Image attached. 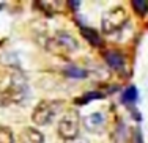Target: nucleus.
Listing matches in <instances>:
<instances>
[{
	"label": "nucleus",
	"mask_w": 148,
	"mask_h": 143,
	"mask_svg": "<svg viewBox=\"0 0 148 143\" xmlns=\"http://www.w3.org/2000/svg\"><path fill=\"white\" fill-rule=\"evenodd\" d=\"M80 33L84 35V38L88 41L91 46H101V43H103L98 32L93 29H90V27H82V29H80Z\"/></svg>",
	"instance_id": "9"
},
{
	"label": "nucleus",
	"mask_w": 148,
	"mask_h": 143,
	"mask_svg": "<svg viewBox=\"0 0 148 143\" xmlns=\"http://www.w3.org/2000/svg\"><path fill=\"white\" fill-rule=\"evenodd\" d=\"M0 143H14V135L10 127L0 126Z\"/></svg>",
	"instance_id": "14"
},
{
	"label": "nucleus",
	"mask_w": 148,
	"mask_h": 143,
	"mask_svg": "<svg viewBox=\"0 0 148 143\" xmlns=\"http://www.w3.org/2000/svg\"><path fill=\"white\" fill-rule=\"evenodd\" d=\"M65 74L71 79H85L87 76H88L85 69L79 68V66H76V65H69L68 68H65Z\"/></svg>",
	"instance_id": "10"
},
{
	"label": "nucleus",
	"mask_w": 148,
	"mask_h": 143,
	"mask_svg": "<svg viewBox=\"0 0 148 143\" xmlns=\"http://www.w3.org/2000/svg\"><path fill=\"white\" fill-rule=\"evenodd\" d=\"M19 143H44V137L38 129L25 127L19 134Z\"/></svg>",
	"instance_id": "7"
},
{
	"label": "nucleus",
	"mask_w": 148,
	"mask_h": 143,
	"mask_svg": "<svg viewBox=\"0 0 148 143\" xmlns=\"http://www.w3.org/2000/svg\"><path fill=\"white\" fill-rule=\"evenodd\" d=\"M25 90H27L25 82L21 77H17V76H11L8 85L0 88V106L5 107L13 102H19L22 99Z\"/></svg>",
	"instance_id": "2"
},
{
	"label": "nucleus",
	"mask_w": 148,
	"mask_h": 143,
	"mask_svg": "<svg viewBox=\"0 0 148 143\" xmlns=\"http://www.w3.org/2000/svg\"><path fill=\"white\" fill-rule=\"evenodd\" d=\"M79 113L76 110H69L62 116L58 123V134L63 140H73L79 135Z\"/></svg>",
	"instance_id": "4"
},
{
	"label": "nucleus",
	"mask_w": 148,
	"mask_h": 143,
	"mask_svg": "<svg viewBox=\"0 0 148 143\" xmlns=\"http://www.w3.org/2000/svg\"><path fill=\"white\" fill-rule=\"evenodd\" d=\"M65 143H88V140L82 137H77V138H73V140H66Z\"/></svg>",
	"instance_id": "17"
},
{
	"label": "nucleus",
	"mask_w": 148,
	"mask_h": 143,
	"mask_svg": "<svg viewBox=\"0 0 148 143\" xmlns=\"http://www.w3.org/2000/svg\"><path fill=\"white\" fill-rule=\"evenodd\" d=\"M104 60L106 63H107L109 68H112L114 71H121L123 68H125V57H123L120 52L117 50H109L104 54Z\"/></svg>",
	"instance_id": "8"
},
{
	"label": "nucleus",
	"mask_w": 148,
	"mask_h": 143,
	"mask_svg": "<svg viewBox=\"0 0 148 143\" xmlns=\"http://www.w3.org/2000/svg\"><path fill=\"white\" fill-rule=\"evenodd\" d=\"M62 107H63V104L60 101H49V99L41 101L33 109L32 121L35 124H38V126H46V124H49L54 120L55 115L62 110Z\"/></svg>",
	"instance_id": "1"
},
{
	"label": "nucleus",
	"mask_w": 148,
	"mask_h": 143,
	"mask_svg": "<svg viewBox=\"0 0 148 143\" xmlns=\"http://www.w3.org/2000/svg\"><path fill=\"white\" fill-rule=\"evenodd\" d=\"M137 96H139V93H137L136 86H128V88L125 90V93H123V102L125 104H132V102L137 101Z\"/></svg>",
	"instance_id": "12"
},
{
	"label": "nucleus",
	"mask_w": 148,
	"mask_h": 143,
	"mask_svg": "<svg viewBox=\"0 0 148 143\" xmlns=\"http://www.w3.org/2000/svg\"><path fill=\"white\" fill-rule=\"evenodd\" d=\"M84 126L91 134H103L107 126V120L103 112H95L84 120Z\"/></svg>",
	"instance_id": "6"
},
{
	"label": "nucleus",
	"mask_w": 148,
	"mask_h": 143,
	"mask_svg": "<svg viewBox=\"0 0 148 143\" xmlns=\"http://www.w3.org/2000/svg\"><path fill=\"white\" fill-rule=\"evenodd\" d=\"M128 20V14L126 11L118 6V8L109 10L103 14V22H101V29H103L104 33H115L117 30H120L125 22Z\"/></svg>",
	"instance_id": "5"
},
{
	"label": "nucleus",
	"mask_w": 148,
	"mask_h": 143,
	"mask_svg": "<svg viewBox=\"0 0 148 143\" xmlns=\"http://www.w3.org/2000/svg\"><path fill=\"white\" fill-rule=\"evenodd\" d=\"M134 11L137 13L139 16H145L148 13V2L147 0H134V2H131Z\"/></svg>",
	"instance_id": "13"
},
{
	"label": "nucleus",
	"mask_w": 148,
	"mask_h": 143,
	"mask_svg": "<svg viewBox=\"0 0 148 143\" xmlns=\"http://www.w3.org/2000/svg\"><path fill=\"white\" fill-rule=\"evenodd\" d=\"M68 5L71 6L73 10H77V8L80 6V2H68Z\"/></svg>",
	"instance_id": "18"
},
{
	"label": "nucleus",
	"mask_w": 148,
	"mask_h": 143,
	"mask_svg": "<svg viewBox=\"0 0 148 143\" xmlns=\"http://www.w3.org/2000/svg\"><path fill=\"white\" fill-rule=\"evenodd\" d=\"M126 140H128V131H126L125 124L120 123L114 132V142L115 143H126Z\"/></svg>",
	"instance_id": "11"
},
{
	"label": "nucleus",
	"mask_w": 148,
	"mask_h": 143,
	"mask_svg": "<svg viewBox=\"0 0 148 143\" xmlns=\"http://www.w3.org/2000/svg\"><path fill=\"white\" fill-rule=\"evenodd\" d=\"M77 47H79V44H77L76 38L66 32L57 33L55 36L47 39V50L54 52V54H69V52L77 50Z\"/></svg>",
	"instance_id": "3"
},
{
	"label": "nucleus",
	"mask_w": 148,
	"mask_h": 143,
	"mask_svg": "<svg viewBox=\"0 0 148 143\" xmlns=\"http://www.w3.org/2000/svg\"><path fill=\"white\" fill-rule=\"evenodd\" d=\"M101 97H104L103 93L91 91V93H87L84 97H80V101H77V104H88V102H91V101H95V99H101Z\"/></svg>",
	"instance_id": "15"
},
{
	"label": "nucleus",
	"mask_w": 148,
	"mask_h": 143,
	"mask_svg": "<svg viewBox=\"0 0 148 143\" xmlns=\"http://www.w3.org/2000/svg\"><path fill=\"white\" fill-rule=\"evenodd\" d=\"M134 140H136V143H143L142 132H140V129H139V127L136 129V132H134Z\"/></svg>",
	"instance_id": "16"
}]
</instances>
